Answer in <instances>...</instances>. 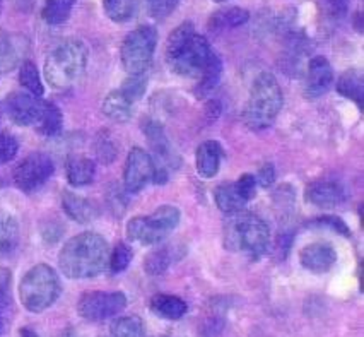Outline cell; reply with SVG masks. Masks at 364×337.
Segmentation results:
<instances>
[{
  "instance_id": "obj_33",
  "label": "cell",
  "mask_w": 364,
  "mask_h": 337,
  "mask_svg": "<svg viewBox=\"0 0 364 337\" xmlns=\"http://www.w3.org/2000/svg\"><path fill=\"white\" fill-rule=\"evenodd\" d=\"M180 0H146L149 14L156 19H163L175 11Z\"/></svg>"
},
{
  "instance_id": "obj_25",
  "label": "cell",
  "mask_w": 364,
  "mask_h": 337,
  "mask_svg": "<svg viewBox=\"0 0 364 337\" xmlns=\"http://www.w3.org/2000/svg\"><path fill=\"white\" fill-rule=\"evenodd\" d=\"M250 19V14L241 7H228V9L218 11L209 21V28L215 31H223V29H232L245 24Z\"/></svg>"
},
{
  "instance_id": "obj_17",
  "label": "cell",
  "mask_w": 364,
  "mask_h": 337,
  "mask_svg": "<svg viewBox=\"0 0 364 337\" xmlns=\"http://www.w3.org/2000/svg\"><path fill=\"white\" fill-rule=\"evenodd\" d=\"M224 156V151L218 141H205L197 147L196 153V166L197 173L202 178H214L219 173L221 168V159Z\"/></svg>"
},
{
  "instance_id": "obj_39",
  "label": "cell",
  "mask_w": 364,
  "mask_h": 337,
  "mask_svg": "<svg viewBox=\"0 0 364 337\" xmlns=\"http://www.w3.org/2000/svg\"><path fill=\"white\" fill-rule=\"evenodd\" d=\"M11 272L7 269L0 267V291H9Z\"/></svg>"
},
{
  "instance_id": "obj_18",
  "label": "cell",
  "mask_w": 364,
  "mask_h": 337,
  "mask_svg": "<svg viewBox=\"0 0 364 337\" xmlns=\"http://www.w3.org/2000/svg\"><path fill=\"white\" fill-rule=\"evenodd\" d=\"M135 101L120 87V90L109 92L107 98H105L103 113L109 120L118 122V124H125V122L132 119Z\"/></svg>"
},
{
  "instance_id": "obj_28",
  "label": "cell",
  "mask_w": 364,
  "mask_h": 337,
  "mask_svg": "<svg viewBox=\"0 0 364 337\" xmlns=\"http://www.w3.org/2000/svg\"><path fill=\"white\" fill-rule=\"evenodd\" d=\"M107 16L115 23H127L137 11V0H103Z\"/></svg>"
},
{
  "instance_id": "obj_26",
  "label": "cell",
  "mask_w": 364,
  "mask_h": 337,
  "mask_svg": "<svg viewBox=\"0 0 364 337\" xmlns=\"http://www.w3.org/2000/svg\"><path fill=\"white\" fill-rule=\"evenodd\" d=\"M337 91L363 109V74H359L358 70H347L338 79Z\"/></svg>"
},
{
  "instance_id": "obj_34",
  "label": "cell",
  "mask_w": 364,
  "mask_h": 337,
  "mask_svg": "<svg viewBox=\"0 0 364 337\" xmlns=\"http://www.w3.org/2000/svg\"><path fill=\"white\" fill-rule=\"evenodd\" d=\"M146 86H147V81L146 79H142V75H130V77L122 84V90H124L127 95L137 103V100H141L144 92H146Z\"/></svg>"
},
{
  "instance_id": "obj_3",
  "label": "cell",
  "mask_w": 364,
  "mask_h": 337,
  "mask_svg": "<svg viewBox=\"0 0 364 337\" xmlns=\"http://www.w3.org/2000/svg\"><path fill=\"white\" fill-rule=\"evenodd\" d=\"M224 247L231 252H243L250 259H260L269 252L270 230L257 214H232L224 226Z\"/></svg>"
},
{
  "instance_id": "obj_42",
  "label": "cell",
  "mask_w": 364,
  "mask_h": 337,
  "mask_svg": "<svg viewBox=\"0 0 364 337\" xmlns=\"http://www.w3.org/2000/svg\"><path fill=\"white\" fill-rule=\"evenodd\" d=\"M214 2H218V4H223V2H226V0H214Z\"/></svg>"
},
{
  "instance_id": "obj_36",
  "label": "cell",
  "mask_w": 364,
  "mask_h": 337,
  "mask_svg": "<svg viewBox=\"0 0 364 337\" xmlns=\"http://www.w3.org/2000/svg\"><path fill=\"white\" fill-rule=\"evenodd\" d=\"M11 317V298L9 291H0V337L6 332Z\"/></svg>"
},
{
  "instance_id": "obj_35",
  "label": "cell",
  "mask_w": 364,
  "mask_h": 337,
  "mask_svg": "<svg viewBox=\"0 0 364 337\" xmlns=\"http://www.w3.org/2000/svg\"><path fill=\"white\" fill-rule=\"evenodd\" d=\"M236 188H238L240 196L243 197L245 202H250L255 199L257 196V180L253 175H243L238 182L235 183Z\"/></svg>"
},
{
  "instance_id": "obj_8",
  "label": "cell",
  "mask_w": 364,
  "mask_h": 337,
  "mask_svg": "<svg viewBox=\"0 0 364 337\" xmlns=\"http://www.w3.org/2000/svg\"><path fill=\"white\" fill-rule=\"evenodd\" d=\"M158 45V31L152 26H141L125 36L122 43V65L130 75H142L149 69Z\"/></svg>"
},
{
  "instance_id": "obj_11",
  "label": "cell",
  "mask_w": 364,
  "mask_h": 337,
  "mask_svg": "<svg viewBox=\"0 0 364 337\" xmlns=\"http://www.w3.org/2000/svg\"><path fill=\"white\" fill-rule=\"evenodd\" d=\"M151 180H154V161H152L151 154L141 147H134L125 161V191L129 193H139L146 188Z\"/></svg>"
},
{
  "instance_id": "obj_15",
  "label": "cell",
  "mask_w": 364,
  "mask_h": 337,
  "mask_svg": "<svg viewBox=\"0 0 364 337\" xmlns=\"http://www.w3.org/2000/svg\"><path fill=\"white\" fill-rule=\"evenodd\" d=\"M299 262L306 271L315 274L328 272L337 262L336 248L328 243H311L301 248L299 252Z\"/></svg>"
},
{
  "instance_id": "obj_10",
  "label": "cell",
  "mask_w": 364,
  "mask_h": 337,
  "mask_svg": "<svg viewBox=\"0 0 364 337\" xmlns=\"http://www.w3.org/2000/svg\"><path fill=\"white\" fill-rule=\"evenodd\" d=\"M55 166L50 156L43 153H33L26 156L14 170V183L19 191L31 193L36 192L48 182L53 175Z\"/></svg>"
},
{
  "instance_id": "obj_29",
  "label": "cell",
  "mask_w": 364,
  "mask_h": 337,
  "mask_svg": "<svg viewBox=\"0 0 364 337\" xmlns=\"http://www.w3.org/2000/svg\"><path fill=\"white\" fill-rule=\"evenodd\" d=\"M113 337H147L146 327L137 315H127L113 322L112 326Z\"/></svg>"
},
{
  "instance_id": "obj_6",
  "label": "cell",
  "mask_w": 364,
  "mask_h": 337,
  "mask_svg": "<svg viewBox=\"0 0 364 337\" xmlns=\"http://www.w3.org/2000/svg\"><path fill=\"white\" fill-rule=\"evenodd\" d=\"M62 286L57 272L50 265L38 264L24 274L19 284V298L23 306L33 314H41L57 301Z\"/></svg>"
},
{
  "instance_id": "obj_31",
  "label": "cell",
  "mask_w": 364,
  "mask_h": 337,
  "mask_svg": "<svg viewBox=\"0 0 364 337\" xmlns=\"http://www.w3.org/2000/svg\"><path fill=\"white\" fill-rule=\"evenodd\" d=\"M132 250H130L129 247L124 245V243H118L115 247V250L112 252V255H109L108 259V265H109V271L113 274H118V272H124L127 267H129V264L132 262Z\"/></svg>"
},
{
  "instance_id": "obj_20",
  "label": "cell",
  "mask_w": 364,
  "mask_h": 337,
  "mask_svg": "<svg viewBox=\"0 0 364 337\" xmlns=\"http://www.w3.org/2000/svg\"><path fill=\"white\" fill-rule=\"evenodd\" d=\"M96 164L84 156H70L67 161V180L74 187H84L95 180Z\"/></svg>"
},
{
  "instance_id": "obj_23",
  "label": "cell",
  "mask_w": 364,
  "mask_h": 337,
  "mask_svg": "<svg viewBox=\"0 0 364 337\" xmlns=\"http://www.w3.org/2000/svg\"><path fill=\"white\" fill-rule=\"evenodd\" d=\"M63 117L60 108L52 101H43V108H41L40 119L36 122V130L43 136H57L62 132Z\"/></svg>"
},
{
  "instance_id": "obj_22",
  "label": "cell",
  "mask_w": 364,
  "mask_h": 337,
  "mask_svg": "<svg viewBox=\"0 0 364 337\" xmlns=\"http://www.w3.org/2000/svg\"><path fill=\"white\" fill-rule=\"evenodd\" d=\"M151 310L166 320H180L187 314L188 306L175 294H156L151 300Z\"/></svg>"
},
{
  "instance_id": "obj_2",
  "label": "cell",
  "mask_w": 364,
  "mask_h": 337,
  "mask_svg": "<svg viewBox=\"0 0 364 337\" xmlns=\"http://www.w3.org/2000/svg\"><path fill=\"white\" fill-rule=\"evenodd\" d=\"M109 247L101 235L86 231L70 238L58 255L60 271L70 279H91L108 267Z\"/></svg>"
},
{
  "instance_id": "obj_13",
  "label": "cell",
  "mask_w": 364,
  "mask_h": 337,
  "mask_svg": "<svg viewBox=\"0 0 364 337\" xmlns=\"http://www.w3.org/2000/svg\"><path fill=\"white\" fill-rule=\"evenodd\" d=\"M4 107H6L7 115L14 124L26 127V125H36L41 108H43V101L29 95V92L18 91L7 96Z\"/></svg>"
},
{
  "instance_id": "obj_24",
  "label": "cell",
  "mask_w": 364,
  "mask_h": 337,
  "mask_svg": "<svg viewBox=\"0 0 364 337\" xmlns=\"http://www.w3.org/2000/svg\"><path fill=\"white\" fill-rule=\"evenodd\" d=\"M214 199L218 208L223 210V213L228 214H236L240 210L245 209V205L248 202L243 200V197L240 196L238 188H236L235 183H223L219 185L214 191Z\"/></svg>"
},
{
  "instance_id": "obj_16",
  "label": "cell",
  "mask_w": 364,
  "mask_h": 337,
  "mask_svg": "<svg viewBox=\"0 0 364 337\" xmlns=\"http://www.w3.org/2000/svg\"><path fill=\"white\" fill-rule=\"evenodd\" d=\"M185 254H187V248L181 243H169V245L159 247L146 257L144 269L151 276H159V274L166 272L171 265L180 262Z\"/></svg>"
},
{
  "instance_id": "obj_14",
  "label": "cell",
  "mask_w": 364,
  "mask_h": 337,
  "mask_svg": "<svg viewBox=\"0 0 364 337\" xmlns=\"http://www.w3.org/2000/svg\"><path fill=\"white\" fill-rule=\"evenodd\" d=\"M304 197L316 208L333 209L346 200V191L341 183L333 180H318L308 185Z\"/></svg>"
},
{
  "instance_id": "obj_7",
  "label": "cell",
  "mask_w": 364,
  "mask_h": 337,
  "mask_svg": "<svg viewBox=\"0 0 364 337\" xmlns=\"http://www.w3.org/2000/svg\"><path fill=\"white\" fill-rule=\"evenodd\" d=\"M180 218V209L175 205H161L149 216L130 219L127 225V237L139 245H156L176 230Z\"/></svg>"
},
{
  "instance_id": "obj_4",
  "label": "cell",
  "mask_w": 364,
  "mask_h": 337,
  "mask_svg": "<svg viewBox=\"0 0 364 337\" xmlns=\"http://www.w3.org/2000/svg\"><path fill=\"white\" fill-rule=\"evenodd\" d=\"M282 90L270 73H262L253 81L247 105L243 108V122L252 130H265L274 124L282 109Z\"/></svg>"
},
{
  "instance_id": "obj_27",
  "label": "cell",
  "mask_w": 364,
  "mask_h": 337,
  "mask_svg": "<svg viewBox=\"0 0 364 337\" xmlns=\"http://www.w3.org/2000/svg\"><path fill=\"white\" fill-rule=\"evenodd\" d=\"M74 4L75 0H46L43 11H41V18L52 26L65 23L74 9Z\"/></svg>"
},
{
  "instance_id": "obj_5",
  "label": "cell",
  "mask_w": 364,
  "mask_h": 337,
  "mask_svg": "<svg viewBox=\"0 0 364 337\" xmlns=\"http://www.w3.org/2000/svg\"><path fill=\"white\" fill-rule=\"evenodd\" d=\"M87 48L82 41H63L46 57L45 79L53 90H67L82 77L87 67Z\"/></svg>"
},
{
  "instance_id": "obj_9",
  "label": "cell",
  "mask_w": 364,
  "mask_h": 337,
  "mask_svg": "<svg viewBox=\"0 0 364 337\" xmlns=\"http://www.w3.org/2000/svg\"><path fill=\"white\" fill-rule=\"evenodd\" d=\"M127 306V296L122 291H89L80 296L77 311L89 322H101L115 317Z\"/></svg>"
},
{
  "instance_id": "obj_40",
  "label": "cell",
  "mask_w": 364,
  "mask_h": 337,
  "mask_svg": "<svg viewBox=\"0 0 364 337\" xmlns=\"http://www.w3.org/2000/svg\"><path fill=\"white\" fill-rule=\"evenodd\" d=\"M347 2H349V0H328V6L332 7L333 12H337V11H344Z\"/></svg>"
},
{
  "instance_id": "obj_12",
  "label": "cell",
  "mask_w": 364,
  "mask_h": 337,
  "mask_svg": "<svg viewBox=\"0 0 364 337\" xmlns=\"http://www.w3.org/2000/svg\"><path fill=\"white\" fill-rule=\"evenodd\" d=\"M333 86V69L325 57L311 58L304 77L303 95L306 100H318Z\"/></svg>"
},
{
  "instance_id": "obj_43",
  "label": "cell",
  "mask_w": 364,
  "mask_h": 337,
  "mask_svg": "<svg viewBox=\"0 0 364 337\" xmlns=\"http://www.w3.org/2000/svg\"><path fill=\"white\" fill-rule=\"evenodd\" d=\"M0 9H2V0H0Z\"/></svg>"
},
{
  "instance_id": "obj_37",
  "label": "cell",
  "mask_w": 364,
  "mask_h": 337,
  "mask_svg": "<svg viewBox=\"0 0 364 337\" xmlns=\"http://www.w3.org/2000/svg\"><path fill=\"white\" fill-rule=\"evenodd\" d=\"M316 223H318V225H321V226H328V228L336 230L342 235H347V237L350 235L349 230H347V226L344 225V221H342V219H338L337 216H323V218L316 219Z\"/></svg>"
},
{
  "instance_id": "obj_32",
  "label": "cell",
  "mask_w": 364,
  "mask_h": 337,
  "mask_svg": "<svg viewBox=\"0 0 364 337\" xmlns=\"http://www.w3.org/2000/svg\"><path fill=\"white\" fill-rule=\"evenodd\" d=\"M19 151L18 139L11 134L2 132L0 134V164H6L16 158Z\"/></svg>"
},
{
  "instance_id": "obj_41",
  "label": "cell",
  "mask_w": 364,
  "mask_h": 337,
  "mask_svg": "<svg viewBox=\"0 0 364 337\" xmlns=\"http://www.w3.org/2000/svg\"><path fill=\"white\" fill-rule=\"evenodd\" d=\"M21 334H23V337H38L35 332L28 331V328H23V331H21Z\"/></svg>"
},
{
  "instance_id": "obj_21",
  "label": "cell",
  "mask_w": 364,
  "mask_h": 337,
  "mask_svg": "<svg viewBox=\"0 0 364 337\" xmlns=\"http://www.w3.org/2000/svg\"><path fill=\"white\" fill-rule=\"evenodd\" d=\"M19 245V225L14 216L0 210V259L12 255Z\"/></svg>"
},
{
  "instance_id": "obj_1",
  "label": "cell",
  "mask_w": 364,
  "mask_h": 337,
  "mask_svg": "<svg viewBox=\"0 0 364 337\" xmlns=\"http://www.w3.org/2000/svg\"><path fill=\"white\" fill-rule=\"evenodd\" d=\"M218 58L209 41L190 23L180 24L168 38L166 64L180 77L198 81Z\"/></svg>"
},
{
  "instance_id": "obj_38",
  "label": "cell",
  "mask_w": 364,
  "mask_h": 337,
  "mask_svg": "<svg viewBox=\"0 0 364 337\" xmlns=\"http://www.w3.org/2000/svg\"><path fill=\"white\" fill-rule=\"evenodd\" d=\"M257 180V185H262V187H270V185L274 183V180H276V170H274L272 164H265V166H262V170L258 171V175L255 176Z\"/></svg>"
},
{
  "instance_id": "obj_19",
  "label": "cell",
  "mask_w": 364,
  "mask_h": 337,
  "mask_svg": "<svg viewBox=\"0 0 364 337\" xmlns=\"http://www.w3.org/2000/svg\"><path fill=\"white\" fill-rule=\"evenodd\" d=\"M62 208L67 213V216L74 219L79 225H89L98 218V209L91 200L84 199L72 192H63L62 197Z\"/></svg>"
},
{
  "instance_id": "obj_30",
  "label": "cell",
  "mask_w": 364,
  "mask_h": 337,
  "mask_svg": "<svg viewBox=\"0 0 364 337\" xmlns=\"http://www.w3.org/2000/svg\"><path fill=\"white\" fill-rule=\"evenodd\" d=\"M19 82L21 86L26 87L29 95L41 96L43 95V82H41L40 73H38L36 65L31 60H26L19 70Z\"/></svg>"
}]
</instances>
